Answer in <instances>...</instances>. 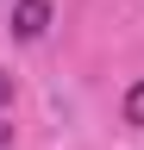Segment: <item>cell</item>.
<instances>
[{
  "label": "cell",
  "instance_id": "1",
  "mask_svg": "<svg viewBox=\"0 0 144 150\" xmlns=\"http://www.w3.org/2000/svg\"><path fill=\"white\" fill-rule=\"evenodd\" d=\"M50 31V0H13V38H44Z\"/></svg>",
  "mask_w": 144,
  "mask_h": 150
},
{
  "label": "cell",
  "instance_id": "2",
  "mask_svg": "<svg viewBox=\"0 0 144 150\" xmlns=\"http://www.w3.org/2000/svg\"><path fill=\"white\" fill-rule=\"evenodd\" d=\"M125 125L144 131V81H132V94H125Z\"/></svg>",
  "mask_w": 144,
  "mask_h": 150
},
{
  "label": "cell",
  "instance_id": "3",
  "mask_svg": "<svg viewBox=\"0 0 144 150\" xmlns=\"http://www.w3.org/2000/svg\"><path fill=\"white\" fill-rule=\"evenodd\" d=\"M0 106H13V75H0Z\"/></svg>",
  "mask_w": 144,
  "mask_h": 150
},
{
  "label": "cell",
  "instance_id": "4",
  "mask_svg": "<svg viewBox=\"0 0 144 150\" xmlns=\"http://www.w3.org/2000/svg\"><path fill=\"white\" fill-rule=\"evenodd\" d=\"M6 138H13V125H6V119H0V144H6Z\"/></svg>",
  "mask_w": 144,
  "mask_h": 150
}]
</instances>
